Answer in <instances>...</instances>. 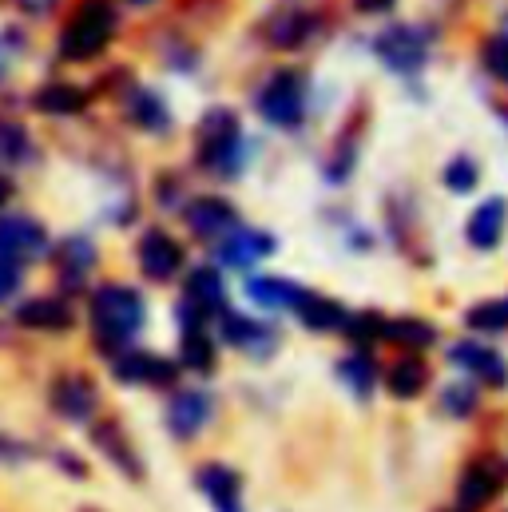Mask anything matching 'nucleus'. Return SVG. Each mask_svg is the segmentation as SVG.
Wrapping results in <instances>:
<instances>
[{
    "instance_id": "nucleus-1",
    "label": "nucleus",
    "mask_w": 508,
    "mask_h": 512,
    "mask_svg": "<svg viewBox=\"0 0 508 512\" xmlns=\"http://www.w3.org/2000/svg\"><path fill=\"white\" fill-rule=\"evenodd\" d=\"M112 32H116L112 4L108 0H84L72 12V20H68V28L60 36V56L64 60H92V56H100L108 48Z\"/></svg>"
},
{
    "instance_id": "nucleus-2",
    "label": "nucleus",
    "mask_w": 508,
    "mask_h": 512,
    "mask_svg": "<svg viewBox=\"0 0 508 512\" xmlns=\"http://www.w3.org/2000/svg\"><path fill=\"white\" fill-rule=\"evenodd\" d=\"M143 322V298L127 286H100L92 298V326L104 346H124Z\"/></svg>"
},
{
    "instance_id": "nucleus-3",
    "label": "nucleus",
    "mask_w": 508,
    "mask_h": 512,
    "mask_svg": "<svg viewBox=\"0 0 508 512\" xmlns=\"http://www.w3.org/2000/svg\"><path fill=\"white\" fill-rule=\"evenodd\" d=\"M48 255V231L28 219V215H8L0 219V258L8 262H32V258Z\"/></svg>"
},
{
    "instance_id": "nucleus-4",
    "label": "nucleus",
    "mask_w": 508,
    "mask_h": 512,
    "mask_svg": "<svg viewBox=\"0 0 508 512\" xmlns=\"http://www.w3.org/2000/svg\"><path fill=\"white\" fill-rule=\"evenodd\" d=\"M258 112H262L270 124H278V128L298 124V116H302V76H298V72H278V76L262 88Z\"/></svg>"
},
{
    "instance_id": "nucleus-5",
    "label": "nucleus",
    "mask_w": 508,
    "mask_h": 512,
    "mask_svg": "<svg viewBox=\"0 0 508 512\" xmlns=\"http://www.w3.org/2000/svg\"><path fill=\"white\" fill-rule=\"evenodd\" d=\"M199 147H203V163H211L215 171L231 167L235 151H239V124L231 112H211L199 128Z\"/></svg>"
},
{
    "instance_id": "nucleus-6",
    "label": "nucleus",
    "mask_w": 508,
    "mask_h": 512,
    "mask_svg": "<svg viewBox=\"0 0 508 512\" xmlns=\"http://www.w3.org/2000/svg\"><path fill=\"white\" fill-rule=\"evenodd\" d=\"M378 56L389 68H397V72L421 68V60H425V32H417V28H409V24L385 28L378 36Z\"/></svg>"
},
{
    "instance_id": "nucleus-7",
    "label": "nucleus",
    "mask_w": 508,
    "mask_h": 512,
    "mask_svg": "<svg viewBox=\"0 0 508 512\" xmlns=\"http://www.w3.org/2000/svg\"><path fill=\"white\" fill-rule=\"evenodd\" d=\"M96 401H100V393H96L92 378H84V374H64L52 385V405L68 421H88L96 413Z\"/></svg>"
},
{
    "instance_id": "nucleus-8",
    "label": "nucleus",
    "mask_w": 508,
    "mask_h": 512,
    "mask_svg": "<svg viewBox=\"0 0 508 512\" xmlns=\"http://www.w3.org/2000/svg\"><path fill=\"white\" fill-rule=\"evenodd\" d=\"M139 266H143V274H147V278L167 282V278H175V274H179V266H183V251H179V243H175L171 235H163V231H147V235H143V243H139Z\"/></svg>"
},
{
    "instance_id": "nucleus-9",
    "label": "nucleus",
    "mask_w": 508,
    "mask_h": 512,
    "mask_svg": "<svg viewBox=\"0 0 508 512\" xmlns=\"http://www.w3.org/2000/svg\"><path fill=\"white\" fill-rule=\"evenodd\" d=\"M211 417V401L203 393H179L167 409V425L175 437H195Z\"/></svg>"
},
{
    "instance_id": "nucleus-10",
    "label": "nucleus",
    "mask_w": 508,
    "mask_h": 512,
    "mask_svg": "<svg viewBox=\"0 0 508 512\" xmlns=\"http://www.w3.org/2000/svg\"><path fill=\"white\" fill-rule=\"evenodd\" d=\"M187 227L195 235H219V231H231L235 227V207L223 203V199H195L187 207Z\"/></svg>"
},
{
    "instance_id": "nucleus-11",
    "label": "nucleus",
    "mask_w": 508,
    "mask_h": 512,
    "mask_svg": "<svg viewBox=\"0 0 508 512\" xmlns=\"http://www.w3.org/2000/svg\"><path fill=\"white\" fill-rule=\"evenodd\" d=\"M505 485V469L501 465H473L461 481V505L465 509H481L485 501L497 497V489Z\"/></svg>"
},
{
    "instance_id": "nucleus-12",
    "label": "nucleus",
    "mask_w": 508,
    "mask_h": 512,
    "mask_svg": "<svg viewBox=\"0 0 508 512\" xmlns=\"http://www.w3.org/2000/svg\"><path fill=\"white\" fill-rule=\"evenodd\" d=\"M501 235H505V203L501 199H489L469 219V243L481 247V251H489V247L501 243Z\"/></svg>"
},
{
    "instance_id": "nucleus-13",
    "label": "nucleus",
    "mask_w": 508,
    "mask_h": 512,
    "mask_svg": "<svg viewBox=\"0 0 508 512\" xmlns=\"http://www.w3.org/2000/svg\"><path fill=\"white\" fill-rule=\"evenodd\" d=\"M453 358L461 362V366H469L473 374H481L489 385H505L508 382V370H505V358L497 354V350H489V346H477V342H469V346H457L453 350Z\"/></svg>"
},
{
    "instance_id": "nucleus-14",
    "label": "nucleus",
    "mask_w": 508,
    "mask_h": 512,
    "mask_svg": "<svg viewBox=\"0 0 508 512\" xmlns=\"http://www.w3.org/2000/svg\"><path fill=\"white\" fill-rule=\"evenodd\" d=\"M16 318H20L24 326H32V330H68V326H72L68 306L56 302V298H32V302H24V306L16 310Z\"/></svg>"
},
{
    "instance_id": "nucleus-15",
    "label": "nucleus",
    "mask_w": 508,
    "mask_h": 512,
    "mask_svg": "<svg viewBox=\"0 0 508 512\" xmlns=\"http://www.w3.org/2000/svg\"><path fill=\"white\" fill-rule=\"evenodd\" d=\"M32 104H36L40 112H48V116H80L84 104H88V96H84L76 84H44Z\"/></svg>"
},
{
    "instance_id": "nucleus-16",
    "label": "nucleus",
    "mask_w": 508,
    "mask_h": 512,
    "mask_svg": "<svg viewBox=\"0 0 508 512\" xmlns=\"http://www.w3.org/2000/svg\"><path fill=\"white\" fill-rule=\"evenodd\" d=\"M116 374H120V382H171V362H163V358H155V354H124L120 362H116Z\"/></svg>"
},
{
    "instance_id": "nucleus-17",
    "label": "nucleus",
    "mask_w": 508,
    "mask_h": 512,
    "mask_svg": "<svg viewBox=\"0 0 508 512\" xmlns=\"http://www.w3.org/2000/svg\"><path fill=\"white\" fill-rule=\"evenodd\" d=\"M270 251H274L270 235H258V231H239V235H231V239L219 247V258H223L227 266H251L254 258L270 255Z\"/></svg>"
},
{
    "instance_id": "nucleus-18",
    "label": "nucleus",
    "mask_w": 508,
    "mask_h": 512,
    "mask_svg": "<svg viewBox=\"0 0 508 512\" xmlns=\"http://www.w3.org/2000/svg\"><path fill=\"white\" fill-rule=\"evenodd\" d=\"M52 258H56L60 274L68 278V286H76V278L84 282V274L92 270V262H96V247H92L88 239H68L64 247H56V251H52Z\"/></svg>"
},
{
    "instance_id": "nucleus-19",
    "label": "nucleus",
    "mask_w": 508,
    "mask_h": 512,
    "mask_svg": "<svg viewBox=\"0 0 508 512\" xmlns=\"http://www.w3.org/2000/svg\"><path fill=\"white\" fill-rule=\"evenodd\" d=\"M219 306H223V278L215 270H195L187 282V310L211 314Z\"/></svg>"
},
{
    "instance_id": "nucleus-20",
    "label": "nucleus",
    "mask_w": 508,
    "mask_h": 512,
    "mask_svg": "<svg viewBox=\"0 0 508 512\" xmlns=\"http://www.w3.org/2000/svg\"><path fill=\"white\" fill-rule=\"evenodd\" d=\"M199 489L219 505V509H235V501H239V477L231 473V469H223V465H207L203 473H199Z\"/></svg>"
},
{
    "instance_id": "nucleus-21",
    "label": "nucleus",
    "mask_w": 508,
    "mask_h": 512,
    "mask_svg": "<svg viewBox=\"0 0 508 512\" xmlns=\"http://www.w3.org/2000/svg\"><path fill=\"white\" fill-rule=\"evenodd\" d=\"M298 314H302V322H306V326H314V330H334V326H346V310H342L338 302H330V298L302 294V298H298Z\"/></svg>"
},
{
    "instance_id": "nucleus-22",
    "label": "nucleus",
    "mask_w": 508,
    "mask_h": 512,
    "mask_svg": "<svg viewBox=\"0 0 508 512\" xmlns=\"http://www.w3.org/2000/svg\"><path fill=\"white\" fill-rule=\"evenodd\" d=\"M247 294L262 306H298V298H302V290L290 286L286 278H251Z\"/></svg>"
},
{
    "instance_id": "nucleus-23",
    "label": "nucleus",
    "mask_w": 508,
    "mask_h": 512,
    "mask_svg": "<svg viewBox=\"0 0 508 512\" xmlns=\"http://www.w3.org/2000/svg\"><path fill=\"white\" fill-rule=\"evenodd\" d=\"M0 159L4 163H28L32 159V135L16 120H0Z\"/></svg>"
},
{
    "instance_id": "nucleus-24",
    "label": "nucleus",
    "mask_w": 508,
    "mask_h": 512,
    "mask_svg": "<svg viewBox=\"0 0 508 512\" xmlns=\"http://www.w3.org/2000/svg\"><path fill=\"white\" fill-rule=\"evenodd\" d=\"M96 445L124 469V473H131V477H139V461H135V453H131V445L124 441V433L116 429V425H100L96 429Z\"/></svg>"
},
{
    "instance_id": "nucleus-25",
    "label": "nucleus",
    "mask_w": 508,
    "mask_h": 512,
    "mask_svg": "<svg viewBox=\"0 0 508 512\" xmlns=\"http://www.w3.org/2000/svg\"><path fill=\"white\" fill-rule=\"evenodd\" d=\"M131 120L147 131H163L167 128V108L159 104V96L135 92V96H131Z\"/></svg>"
},
{
    "instance_id": "nucleus-26",
    "label": "nucleus",
    "mask_w": 508,
    "mask_h": 512,
    "mask_svg": "<svg viewBox=\"0 0 508 512\" xmlns=\"http://www.w3.org/2000/svg\"><path fill=\"white\" fill-rule=\"evenodd\" d=\"M223 334L231 346H243V350H254V342H266L270 334L251 322V318H239V314H223Z\"/></svg>"
},
{
    "instance_id": "nucleus-27",
    "label": "nucleus",
    "mask_w": 508,
    "mask_h": 512,
    "mask_svg": "<svg viewBox=\"0 0 508 512\" xmlns=\"http://www.w3.org/2000/svg\"><path fill=\"white\" fill-rule=\"evenodd\" d=\"M385 385H389L393 397H413L425 385V366L421 362H401V366H393V374L385 378Z\"/></svg>"
},
{
    "instance_id": "nucleus-28",
    "label": "nucleus",
    "mask_w": 508,
    "mask_h": 512,
    "mask_svg": "<svg viewBox=\"0 0 508 512\" xmlns=\"http://www.w3.org/2000/svg\"><path fill=\"white\" fill-rule=\"evenodd\" d=\"M469 326H477V330H505L508 326V298L477 306V310L469 314Z\"/></svg>"
},
{
    "instance_id": "nucleus-29",
    "label": "nucleus",
    "mask_w": 508,
    "mask_h": 512,
    "mask_svg": "<svg viewBox=\"0 0 508 512\" xmlns=\"http://www.w3.org/2000/svg\"><path fill=\"white\" fill-rule=\"evenodd\" d=\"M183 362H187L191 370H211V362H215L211 342H207L203 334H187V338H183Z\"/></svg>"
},
{
    "instance_id": "nucleus-30",
    "label": "nucleus",
    "mask_w": 508,
    "mask_h": 512,
    "mask_svg": "<svg viewBox=\"0 0 508 512\" xmlns=\"http://www.w3.org/2000/svg\"><path fill=\"white\" fill-rule=\"evenodd\" d=\"M342 378L354 385L358 393H366V389L374 385V366H370V358H362V354L346 358V362H342Z\"/></svg>"
},
{
    "instance_id": "nucleus-31",
    "label": "nucleus",
    "mask_w": 508,
    "mask_h": 512,
    "mask_svg": "<svg viewBox=\"0 0 508 512\" xmlns=\"http://www.w3.org/2000/svg\"><path fill=\"white\" fill-rule=\"evenodd\" d=\"M485 68L508 84V36H497V40L485 44Z\"/></svg>"
},
{
    "instance_id": "nucleus-32",
    "label": "nucleus",
    "mask_w": 508,
    "mask_h": 512,
    "mask_svg": "<svg viewBox=\"0 0 508 512\" xmlns=\"http://www.w3.org/2000/svg\"><path fill=\"white\" fill-rule=\"evenodd\" d=\"M445 183H449L453 191H469V187L477 183V163H469V159H457V163H449V171H445Z\"/></svg>"
},
{
    "instance_id": "nucleus-33",
    "label": "nucleus",
    "mask_w": 508,
    "mask_h": 512,
    "mask_svg": "<svg viewBox=\"0 0 508 512\" xmlns=\"http://www.w3.org/2000/svg\"><path fill=\"white\" fill-rule=\"evenodd\" d=\"M389 334L401 338L405 346H429V338H433V330L425 322H397V326H389Z\"/></svg>"
},
{
    "instance_id": "nucleus-34",
    "label": "nucleus",
    "mask_w": 508,
    "mask_h": 512,
    "mask_svg": "<svg viewBox=\"0 0 508 512\" xmlns=\"http://www.w3.org/2000/svg\"><path fill=\"white\" fill-rule=\"evenodd\" d=\"M473 401H477V397H473V389H469V385H453V389H445V393H441V405H445L449 413H469V409H473Z\"/></svg>"
},
{
    "instance_id": "nucleus-35",
    "label": "nucleus",
    "mask_w": 508,
    "mask_h": 512,
    "mask_svg": "<svg viewBox=\"0 0 508 512\" xmlns=\"http://www.w3.org/2000/svg\"><path fill=\"white\" fill-rule=\"evenodd\" d=\"M20 44H24V40H20V36H12V32H4V36H0V76H4V72L16 64Z\"/></svg>"
},
{
    "instance_id": "nucleus-36",
    "label": "nucleus",
    "mask_w": 508,
    "mask_h": 512,
    "mask_svg": "<svg viewBox=\"0 0 508 512\" xmlns=\"http://www.w3.org/2000/svg\"><path fill=\"white\" fill-rule=\"evenodd\" d=\"M16 286H20V266H16V262H8V258H0V302H4Z\"/></svg>"
},
{
    "instance_id": "nucleus-37",
    "label": "nucleus",
    "mask_w": 508,
    "mask_h": 512,
    "mask_svg": "<svg viewBox=\"0 0 508 512\" xmlns=\"http://www.w3.org/2000/svg\"><path fill=\"white\" fill-rule=\"evenodd\" d=\"M28 457H32L28 445H20L16 437H4L0 433V461H28Z\"/></svg>"
},
{
    "instance_id": "nucleus-38",
    "label": "nucleus",
    "mask_w": 508,
    "mask_h": 512,
    "mask_svg": "<svg viewBox=\"0 0 508 512\" xmlns=\"http://www.w3.org/2000/svg\"><path fill=\"white\" fill-rule=\"evenodd\" d=\"M16 8H24L28 16H44V12L56 8V0H16Z\"/></svg>"
},
{
    "instance_id": "nucleus-39",
    "label": "nucleus",
    "mask_w": 508,
    "mask_h": 512,
    "mask_svg": "<svg viewBox=\"0 0 508 512\" xmlns=\"http://www.w3.org/2000/svg\"><path fill=\"white\" fill-rule=\"evenodd\" d=\"M389 4H393V0H358L362 12H381V8H389Z\"/></svg>"
},
{
    "instance_id": "nucleus-40",
    "label": "nucleus",
    "mask_w": 508,
    "mask_h": 512,
    "mask_svg": "<svg viewBox=\"0 0 508 512\" xmlns=\"http://www.w3.org/2000/svg\"><path fill=\"white\" fill-rule=\"evenodd\" d=\"M4 199H8V179H0V207H4Z\"/></svg>"
},
{
    "instance_id": "nucleus-41",
    "label": "nucleus",
    "mask_w": 508,
    "mask_h": 512,
    "mask_svg": "<svg viewBox=\"0 0 508 512\" xmlns=\"http://www.w3.org/2000/svg\"><path fill=\"white\" fill-rule=\"evenodd\" d=\"M131 4H151V0H131Z\"/></svg>"
}]
</instances>
